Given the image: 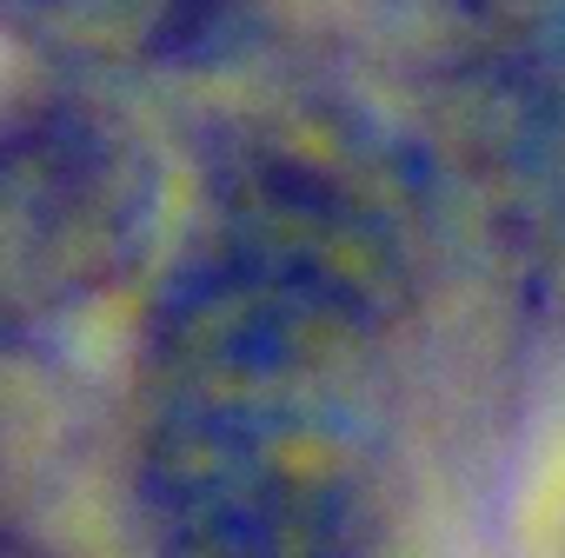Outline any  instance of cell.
Here are the masks:
<instances>
[{
	"mask_svg": "<svg viewBox=\"0 0 565 558\" xmlns=\"http://www.w3.org/2000/svg\"><path fill=\"white\" fill-rule=\"evenodd\" d=\"M213 239L393 320L413 287V193L399 167L327 114L253 120L213 193Z\"/></svg>",
	"mask_w": 565,
	"mask_h": 558,
	"instance_id": "cell-2",
	"label": "cell"
},
{
	"mask_svg": "<svg viewBox=\"0 0 565 558\" xmlns=\"http://www.w3.org/2000/svg\"><path fill=\"white\" fill-rule=\"evenodd\" d=\"M220 0H0L14 41L74 67H147L200 41Z\"/></svg>",
	"mask_w": 565,
	"mask_h": 558,
	"instance_id": "cell-4",
	"label": "cell"
},
{
	"mask_svg": "<svg viewBox=\"0 0 565 558\" xmlns=\"http://www.w3.org/2000/svg\"><path fill=\"white\" fill-rule=\"evenodd\" d=\"M140 512L160 558H380L366 386L153 399Z\"/></svg>",
	"mask_w": 565,
	"mask_h": 558,
	"instance_id": "cell-1",
	"label": "cell"
},
{
	"mask_svg": "<svg viewBox=\"0 0 565 558\" xmlns=\"http://www.w3.org/2000/svg\"><path fill=\"white\" fill-rule=\"evenodd\" d=\"M153 226V160L127 120L54 100L0 133V333H47L114 293Z\"/></svg>",
	"mask_w": 565,
	"mask_h": 558,
	"instance_id": "cell-3",
	"label": "cell"
}]
</instances>
